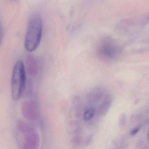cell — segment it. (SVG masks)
<instances>
[{"mask_svg":"<svg viewBox=\"0 0 149 149\" xmlns=\"http://www.w3.org/2000/svg\"><path fill=\"white\" fill-rule=\"evenodd\" d=\"M148 140H149V133L148 134Z\"/></svg>","mask_w":149,"mask_h":149,"instance_id":"cell-7","label":"cell"},{"mask_svg":"<svg viewBox=\"0 0 149 149\" xmlns=\"http://www.w3.org/2000/svg\"><path fill=\"white\" fill-rule=\"evenodd\" d=\"M26 84L25 66L22 60H17L14 65L11 81V96L14 100L20 99Z\"/></svg>","mask_w":149,"mask_h":149,"instance_id":"cell-2","label":"cell"},{"mask_svg":"<svg viewBox=\"0 0 149 149\" xmlns=\"http://www.w3.org/2000/svg\"><path fill=\"white\" fill-rule=\"evenodd\" d=\"M22 109L24 114L30 116L34 115L36 114L37 109L36 104L33 101L24 102L23 103Z\"/></svg>","mask_w":149,"mask_h":149,"instance_id":"cell-4","label":"cell"},{"mask_svg":"<svg viewBox=\"0 0 149 149\" xmlns=\"http://www.w3.org/2000/svg\"><path fill=\"white\" fill-rule=\"evenodd\" d=\"M14 1H15V0H14Z\"/></svg>","mask_w":149,"mask_h":149,"instance_id":"cell-8","label":"cell"},{"mask_svg":"<svg viewBox=\"0 0 149 149\" xmlns=\"http://www.w3.org/2000/svg\"><path fill=\"white\" fill-rule=\"evenodd\" d=\"M43 22L38 15H32L28 23L24 38V46L29 52H33L38 48L43 34Z\"/></svg>","mask_w":149,"mask_h":149,"instance_id":"cell-1","label":"cell"},{"mask_svg":"<svg viewBox=\"0 0 149 149\" xmlns=\"http://www.w3.org/2000/svg\"><path fill=\"white\" fill-rule=\"evenodd\" d=\"M139 129H139V128H136L134 130H132L131 133V134L133 136L139 132Z\"/></svg>","mask_w":149,"mask_h":149,"instance_id":"cell-6","label":"cell"},{"mask_svg":"<svg viewBox=\"0 0 149 149\" xmlns=\"http://www.w3.org/2000/svg\"><path fill=\"white\" fill-rule=\"evenodd\" d=\"M26 66L28 73L31 76H35L38 73V63L34 56L28 55L26 58Z\"/></svg>","mask_w":149,"mask_h":149,"instance_id":"cell-3","label":"cell"},{"mask_svg":"<svg viewBox=\"0 0 149 149\" xmlns=\"http://www.w3.org/2000/svg\"><path fill=\"white\" fill-rule=\"evenodd\" d=\"M95 110L92 108L88 109L84 114V119L85 121H89L92 120L94 116Z\"/></svg>","mask_w":149,"mask_h":149,"instance_id":"cell-5","label":"cell"}]
</instances>
